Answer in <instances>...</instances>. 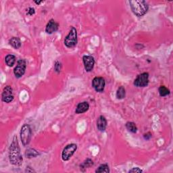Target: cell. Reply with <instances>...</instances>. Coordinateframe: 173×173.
<instances>
[{"instance_id":"d4e9b609","label":"cell","mask_w":173,"mask_h":173,"mask_svg":"<svg viewBox=\"0 0 173 173\" xmlns=\"http://www.w3.org/2000/svg\"><path fill=\"white\" fill-rule=\"evenodd\" d=\"M143 137H144V139H145V140H149V139H150L151 138L152 135H151V133H147L144 134Z\"/></svg>"},{"instance_id":"7c38bea8","label":"cell","mask_w":173,"mask_h":173,"mask_svg":"<svg viewBox=\"0 0 173 173\" xmlns=\"http://www.w3.org/2000/svg\"><path fill=\"white\" fill-rule=\"evenodd\" d=\"M107 127V120L103 116H100L97 120V127L99 131H104Z\"/></svg>"},{"instance_id":"ba28073f","label":"cell","mask_w":173,"mask_h":173,"mask_svg":"<svg viewBox=\"0 0 173 173\" xmlns=\"http://www.w3.org/2000/svg\"><path fill=\"white\" fill-rule=\"evenodd\" d=\"M14 96V93H13V89L12 88L11 86H6V87L3 89V91L2 95V101L5 103H10L12 102Z\"/></svg>"},{"instance_id":"30bf717a","label":"cell","mask_w":173,"mask_h":173,"mask_svg":"<svg viewBox=\"0 0 173 173\" xmlns=\"http://www.w3.org/2000/svg\"><path fill=\"white\" fill-rule=\"evenodd\" d=\"M85 69L86 72H91L95 65V60L91 56H84L82 58Z\"/></svg>"},{"instance_id":"8992f818","label":"cell","mask_w":173,"mask_h":173,"mask_svg":"<svg viewBox=\"0 0 173 173\" xmlns=\"http://www.w3.org/2000/svg\"><path fill=\"white\" fill-rule=\"evenodd\" d=\"M26 67V63L25 60L24 59H20V60L17 62L16 66L14 69V74L15 77L16 78H21L24 75L25 72Z\"/></svg>"},{"instance_id":"5bb4252c","label":"cell","mask_w":173,"mask_h":173,"mask_svg":"<svg viewBox=\"0 0 173 173\" xmlns=\"http://www.w3.org/2000/svg\"><path fill=\"white\" fill-rule=\"evenodd\" d=\"M9 43L10 46H12L14 49H19L21 47V41L18 37H12L11 39L9 41Z\"/></svg>"},{"instance_id":"52a82bcc","label":"cell","mask_w":173,"mask_h":173,"mask_svg":"<svg viewBox=\"0 0 173 173\" xmlns=\"http://www.w3.org/2000/svg\"><path fill=\"white\" fill-rule=\"evenodd\" d=\"M149 83V74L147 72H143L137 76L133 84L137 87H145Z\"/></svg>"},{"instance_id":"3957f363","label":"cell","mask_w":173,"mask_h":173,"mask_svg":"<svg viewBox=\"0 0 173 173\" xmlns=\"http://www.w3.org/2000/svg\"><path fill=\"white\" fill-rule=\"evenodd\" d=\"M77 44V30L74 26H72L68 35L65 37L64 45L68 48H72Z\"/></svg>"},{"instance_id":"ac0fdd59","label":"cell","mask_w":173,"mask_h":173,"mask_svg":"<svg viewBox=\"0 0 173 173\" xmlns=\"http://www.w3.org/2000/svg\"><path fill=\"white\" fill-rule=\"evenodd\" d=\"M126 128L128 131L132 133H135L137 131V127L136 124L133 122H127L126 123Z\"/></svg>"},{"instance_id":"e0dca14e","label":"cell","mask_w":173,"mask_h":173,"mask_svg":"<svg viewBox=\"0 0 173 173\" xmlns=\"http://www.w3.org/2000/svg\"><path fill=\"white\" fill-rule=\"evenodd\" d=\"M39 152H38L37 150H34V149H29L27 150L25 152V155L26 158H35L37 157V155H39Z\"/></svg>"},{"instance_id":"7a4b0ae2","label":"cell","mask_w":173,"mask_h":173,"mask_svg":"<svg viewBox=\"0 0 173 173\" xmlns=\"http://www.w3.org/2000/svg\"><path fill=\"white\" fill-rule=\"evenodd\" d=\"M129 3L134 14L138 17L145 15L149 8L147 2L143 0H133V1H130Z\"/></svg>"},{"instance_id":"9c48e42d","label":"cell","mask_w":173,"mask_h":173,"mask_svg":"<svg viewBox=\"0 0 173 173\" xmlns=\"http://www.w3.org/2000/svg\"><path fill=\"white\" fill-rule=\"evenodd\" d=\"M92 86L97 92H102L106 86L105 79L100 77L94 78L92 81Z\"/></svg>"},{"instance_id":"44dd1931","label":"cell","mask_w":173,"mask_h":173,"mask_svg":"<svg viewBox=\"0 0 173 173\" xmlns=\"http://www.w3.org/2000/svg\"><path fill=\"white\" fill-rule=\"evenodd\" d=\"M93 164V162L91 160H90V159H87V160H85L83 163H82L81 165V167L82 168H88V167H91V166Z\"/></svg>"},{"instance_id":"8fae6325","label":"cell","mask_w":173,"mask_h":173,"mask_svg":"<svg viewBox=\"0 0 173 173\" xmlns=\"http://www.w3.org/2000/svg\"><path fill=\"white\" fill-rule=\"evenodd\" d=\"M59 28V24L55 21L54 20H50L49 22L47 24L46 27V32L47 34H53L54 33L56 32Z\"/></svg>"},{"instance_id":"ffe728a7","label":"cell","mask_w":173,"mask_h":173,"mask_svg":"<svg viewBox=\"0 0 173 173\" xmlns=\"http://www.w3.org/2000/svg\"><path fill=\"white\" fill-rule=\"evenodd\" d=\"M110 172V168L108 165L107 164H103L100 165L95 171V172H106L108 173Z\"/></svg>"},{"instance_id":"603a6c76","label":"cell","mask_w":173,"mask_h":173,"mask_svg":"<svg viewBox=\"0 0 173 173\" xmlns=\"http://www.w3.org/2000/svg\"><path fill=\"white\" fill-rule=\"evenodd\" d=\"M55 70L58 72H60V70H61V64L59 62H56V64H55V67H54Z\"/></svg>"},{"instance_id":"9a60e30c","label":"cell","mask_w":173,"mask_h":173,"mask_svg":"<svg viewBox=\"0 0 173 173\" xmlns=\"http://www.w3.org/2000/svg\"><path fill=\"white\" fill-rule=\"evenodd\" d=\"M5 61L6 64L8 65L9 67H12L16 62V57L12 54H9L8 56H6L5 58Z\"/></svg>"},{"instance_id":"6da1fadb","label":"cell","mask_w":173,"mask_h":173,"mask_svg":"<svg viewBox=\"0 0 173 173\" xmlns=\"http://www.w3.org/2000/svg\"><path fill=\"white\" fill-rule=\"evenodd\" d=\"M9 160L10 163L15 166H20L22 163L23 158L20 154V149L16 136L14 137L12 142L10 146Z\"/></svg>"},{"instance_id":"2e32d148","label":"cell","mask_w":173,"mask_h":173,"mask_svg":"<svg viewBox=\"0 0 173 173\" xmlns=\"http://www.w3.org/2000/svg\"><path fill=\"white\" fill-rule=\"evenodd\" d=\"M126 91L123 86H120L116 91V98L119 99H122L125 98Z\"/></svg>"},{"instance_id":"cb8c5ba5","label":"cell","mask_w":173,"mask_h":173,"mask_svg":"<svg viewBox=\"0 0 173 173\" xmlns=\"http://www.w3.org/2000/svg\"><path fill=\"white\" fill-rule=\"evenodd\" d=\"M143 171L141 170V169H140L139 168H138V167H136V168H133L132 169H131V170L129 171V172H142Z\"/></svg>"},{"instance_id":"277c9868","label":"cell","mask_w":173,"mask_h":173,"mask_svg":"<svg viewBox=\"0 0 173 173\" xmlns=\"http://www.w3.org/2000/svg\"><path fill=\"white\" fill-rule=\"evenodd\" d=\"M31 135H32V131L30 126L28 124H23V126L20 130V138L22 145L24 146L29 145L31 139Z\"/></svg>"},{"instance_id":"7402d4cb","label":"cell","mask_w":173,"mask_h":173,"mask_svg":"<svg viewBox=\"0 0 173 173\" xmlns=\"http://www.w3.org/2000/svg\"><path fill=\"white\" fill-rule=\"evenodd\" d=\"M26 11H27L26 14L29 16H32L34 14V13H35V10H34L33 8H29L26 10Z\"/></svg>"},{"instance_id":"5b68a950","label":"cell","mask_w":173,"mask_h":173,"mask_svg":"<svg viewBox=\"0 0 173 173\" xmlns=\"http://www.w3.org/2000/svg\"><path fill=\"white\" fill-rule=\"evenodd\" d=\"M77 150V145L74 143H71L64 147L62 154V158L64 161H68L73 155L74 152Z\"/></svg>"},{"instance_id":"484cf974","label":"cell","mask_w":173,"mask_h":173,"mask_svg":"<svg viewBox=\"0 0 173 173\" xmlns=\"http://www.w3.org/2000/svg\"><path fill=\"white\" fill-rule=\"evenodd\" d=\"M43 1H41V2H36V1H34V3H36V4H38V5H39V4H41V3H43Z\"/></svg>"},{"instance_id":"d6986e66","label":"cell","mask_w":173,"mask_h":173,"mask_svg":"<svg viewBox=\"0 0 173 173\" xmlns=\"http://www.w3.org/2000/svg\"><path fill=\"white\" fill-rule=\"evenodd\" d=\"M159 93L161 97H166L170 94V90L166 87L165 86H160L158 89Z\"/></svg>"},{"instance_id":"4fadbf2b","label":"cell","mask_w":173,"mask_h":173,"mask_svg":"<svg viewBox=\"0 0 173 173\" xmlns=\"http://www.w3.org/2000/svg\"><path fill=\"white\" fill-rule=\"evenodd\" d=\"M89 108V104L88 102H83L81 103H79L77 108H76V114L79 115V114H82L86 112Z\"/></svg>"}]
</instances>
